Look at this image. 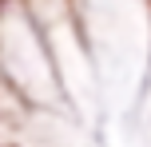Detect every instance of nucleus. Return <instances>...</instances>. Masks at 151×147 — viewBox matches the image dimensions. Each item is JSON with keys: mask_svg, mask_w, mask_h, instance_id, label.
Listing matches in <instances>:
<instances>
[{"mask_svg": "<svg viewBox=\"0 0 151 147\" xmlns=\"http://www.w3.org/2000/svg\"><path fill=\"white\" fill-rule=\"evenodd\" d=\"M0 4H4V0H0Z\"/></svg>", "mask_w": 151, "mask_h": 147, "instance_id": "1", "label": "nucleus"}]
</instances>
